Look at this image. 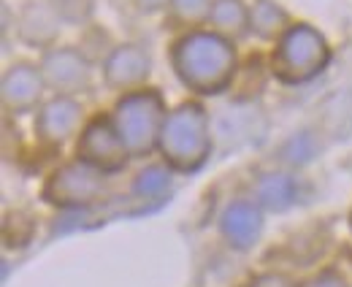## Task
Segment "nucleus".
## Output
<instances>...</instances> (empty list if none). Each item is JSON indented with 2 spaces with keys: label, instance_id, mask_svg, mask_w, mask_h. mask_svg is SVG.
<instances>
[{
  "label": "nucleus",
  "instance_id": "0eeeda50",
  "mask_svg": "<svg viewBox=\"0 0 352 287\" xmlns=\"http://www.w3.org/2000/svg\"><path fill=\"white\" fill-rule=\"evenodd\" d=\"M100 187H103V182H100V176H98V168L76 163V165L63 168V171L52 179V184L46 187V198L54 201V204H82V198H79L76 190H82V195H85L87 201H92V198L100 193Z\"/></svg>",
  "mask_w": 352,
  "mask_h": 287
},
{
  "label": "nucleus",
  "instance_id": "f8f14e48",
  "mask_svg": "<svg viewBox=\"0 0 352 287\" xmlns=\"http://www.w3.org/2000/svg\"><path fill=\"white\" fill-rule=\"evenodd\" d=\"M76 120H79V109L74 100L68 98H54L52 103H46L38 114V133L46 141H63L76 130Z\"/></svg>",
  "mask_w": 352,
  "mask_h": 287
},
{
  "label": "nucleus",
  "instance_id": "dca6fc26",
  "mask_svg": "<svg viewBox=\"0 0 352 287\" xmlns=\"http://www.w3.org/2000/svg\"><path fill=\"white\" fill-rule=\"evenodd\" d=\"M49 3L57 11V17L71 25H85L95 8V0H49Z\"/></svg>",
  "mask_w": 352,
  "mask_h": 287
},
{
  "label": "nucleus",
  "instance_id": "ddd939ff",
  "mask_svg": "<svg viewBox=\"0 0 352 287\" xmlns=\"http://www.w3.org/2000/svg\"><path fill=\"white\" fill-rule=\"evenodd\" d=\"M250 30L258 39L271 41L285 30H290V14L274 0H255L250 3Z\"/></svg>",
  "mask_w": 352,
  "mask_h": 287
},
{
  "label": "nucleus",
  "instance_id": "39448f33",
  "mask_svg": "<svg viewBox=\"0 0 352 287\" xmlns=\"http://www.w3.org/2000/svg\"><path fill=\"white\" fill-rule=\"evenodd\" d=\"M82 149L92 168H100V171H114V168L125 165L128 152H131L128 144L122 141L117 125L109 117H98L89 123V127L82 136Z\"/></svg>",
  "mask_w": 352,
  "mask_h": 287
},
{
  "label": "nucleus",
  "instance_id": "7ed1b4c3",
  "mask_svg": "<svg viewBox=\"0 0 352 287\" xmlns=\"http://www.w3.org/2000/svg\"><path fill=\"white\" fill-rule=\"evenodd\" d=\"M41 76L46 87H52L60 98L87 89L92 82V65L89 60L71 46H52L41 57Z\"/></svg>",
  "mask_w": 352,
  "mask_h": 287
},
{
  "label": "nucleus",
  "instance_id": "9b49d317",
  "mask_svg": "<svg viewBox=\"0 0 352 287\" xmlns=\"http://www.w3.org/2000/svg\"><path fill=\"white\" fill-rule=\"evenodd\" d=\"M263 228V220L258 214V209L250 204H233L228 206L225 217H222V233L228 236V242L236 246H250L258 242V233Z\"/></svg>",
  "mask_w": 352,
  "mask_h": 287
},
{
  "label": "nucleus",
  "instance_id": "423d86ee",
  "mask_svg": "<svg viewBox=\"0 0 352 287\" xmlns=\"http://www.w3.org/2000/svg\"><path fill=\"white\" fill-rule=\"evenodd\" d=\"M152 71V63H149V54L146 49H141L138 43H122V46H114L111 54L103 60V76L111 87H122V89H131L138 84L146 82Z\"/></svg>",
  "mask_w": 352,
  "mask_h": 287
},
{
  "label": "nucleus",
  "instance_id": "1a4fd4ad",
  "mask_svg": "<svg viewBox=\"0 0 352 287\" xmlns=\"http://www.w3.org/2000/svg\"><path fill=\"white\" fill-rule=\"evenodd\" d=\"M46 87L44 76H41V68H33V65H16L6 74L3 79V100L8 109L14 111H25L30 109L41 89Z\"/></svg>",
  "mask_w": 352,
  "mask_h": 287
},
{
  "label": "nucleus",
  "instance_id": "f257e3e1",
  "mask_svg": "<svg viewBox=\"0 0 352 287\" xmlns=\"http://www.w3.org/2000/svg\"><path fill=\"white\" fill-rule=\"evenodd\" d=\"M174 68L182 82L198 92H220L233 76V46L217 33H192L174 46Z\"/></svg>",
  "mask_w": 352,
  "mask_h": 287
},
{
  "label": "nucleus",
  "instance_id": "f03ea898",
  "mask_svg": "<svg viewBox=\"0 0 352 287\" xmlns=\"http://www.w3.org/2000/svg\"><path fill=\"white\" fill-rule=\"evenodd\" d=\"M157 92H135L117 103V130L131 152H149L163 117Z\"/></svg>",
  "mask_w": 352,
  "mask_h": 287
},
{
  "label": "nucleus",
  "instance_id": "4468645a",
  "mask_svg": "<svg viewBox=\"0 0 352 287\" xmlns=\"http://www.w3.org/2000/svg\"><path fill=\"white\" fill-rule=\"evenodd\" d=\"M168 11L176 25H201L209 22L212 0H171Z\"/></svg>",
  "mask_w": 352,
  "mask_h": 287
},
{
  "label": "nucleus",
  "instance_id": "6ab92c4d",
  "mask_svg": "<svg viewBox=\"0 0 352 287\" xmlns=\"http://www.w3.org/2000/svg\"><path fill=\"white\" fill-rule=\"evenodd\" d=\"M244 3H255V0H244Z\"/></svg>",
  "mask_w": 352,
  "mask_h": 287
},
{
  "label": "nucleus",
  "instance_id": "a211bd4d",
  "mask_svg": "<svg viewBox=\"0 0 352 287\" xmlns=\"http://www.w3.org/2000/svg\"><path fill=\"white\" fill-rule=\"evenodd\" d=\"M133 3H135L138 11H146V14H152V11H163V8L171 6V0H133Z\"/></svg>",
  "mask_w": 352,
  "mask_h": 287
},
{
  "label": "nucleus",
  "instance_id": "f3484780",
  "mask_svg": "<svg viewBox=\"0 0 352 287\" xmlns=\"http://www.w3.org/2000/svg\"><path fill=\"white\" fill-rule=\"evenodd\" d=\"M135 187H144L146 195H152V193H163V190L168 187V176H166L163 168H149V171H144V173L135 179Z\"/></svg>",
  "mask_w": 352,
  "mask_h": 287
},
{
  "label": "nucleus",
  "instance_id": "20e7f679",
  "mask_svg": "<svg viewBox=\"0 0 352 287\" xmlns=\"http://www.w3.org/2000/svg\"><path fill=\"white\" fill-rule=\"evenodd\" d=\"M296 57L301 60V68H298V82L309 79L311 74L322 71L325 68V60H328V46L322 41L320 33L309 30V28H290L282 43H279V52H276V71H282V65H293Z\"/></svg>",
  "mask_w": 352,
  "mask_h": 287
},
{
  "label": "nucleus",
  "instance_id": "6e6552de",
  "mask_svg": "<svg viewBox=\"0 0 352 287\" xmlns=\"http://www.w3.org/2000/svg\"><path fill=\"white\" fill-rule=\"evenodd\" d=\"M60 36V17L52 8V3H28L19 14V39L28 46L52 49V43Z\"/></svg>",
  "mask_w": 352,
  "mask_h": 287
},
{
  "label": "nucleus",
  "instance_id": "2eb2a0df",
  "mask_svg": "<svg viewBox=\"0 0 352 287\" xmlns=\"http://www.w3.org/2000/svg\"><path fill=\"white\" fill-rule=\"evenodd\" d=\"M261 198L268 206H285L293 201V179L285 176V173H276V176H265L261 182Z\"/></svg>",
  "mask_w": 352,
  "mask_h": 287
},
{
  "label": "nucleus",
  "instance_id": "9d476101",
  "mask_svg": "<svg viewBox=\"0 0 352 287\" xmlns=\"http://www.w3.org/2000/svg\"><path fill=\"white\" fill-rule=\"evenodd\" d=\"M209 25L225 41H241L250 30V6L244 0H212Z\"/></svg>",
  "mask_w": 352,
  "mask_h": 287
}]
</instances>
